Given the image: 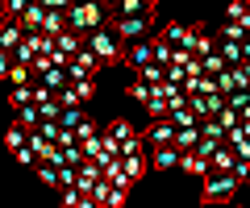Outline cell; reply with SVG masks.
I'll list each match as a JSON object with an SVG mask.
<instances>
[{
	"label": "cell",
	"mask_w": 250,
	"mask_h": 208,
	"mask_svg": "<svg viewBox=\"0 0 250 208\" xmlns=\"http://www.w3.org/2000/svg\"><path fill=\"white\" fill-rule=\"evenodd\" d=\"M83 46H88L92 55L100 58V63H108V67H121V42H117V34H113L108 25L88 29V34H83Z\"/></svg>",
	"instance_id": "obj_1"
},
{
	"label": "cell",
	"mask_w": 250,
	"mask_h": 208,
	"mask_svg": "<svg viewBox=\"0 0 250 208\" xmlns=\"http://www.w3.org/2000/svg\"><path fill=\"white\" fill-rule=\"evenodd\" d=\"M62 17H67V29H75V34H88V29L104 25V9H100L96 0H71L62 9Z\"/></svg>",
	"instance_id": "obj_2"
},
{
	"label": "cell",
	"mask_w": 250,
	"mask_h": 208,
	"mask_svg": "<svg viewBox=\"0 0 250 208\" xmlns=\"http://www.w3.org/2000/svg\"><path fill=\"white\" fill-rule=\"evenodd\" d=\"M200 179H205V188H200V200H205V204H229L233 191L242 188V183L233 179V171H208V175H200Z\"/></svg>",
	"instance_id": "obj_3"
},
{
	"label": "cell",
	"mask_w": 250,
	"mask_h": 208,
	"mask_svg": "<svg viewBox=\"0 0 250 208\" xmlns=\"http://www.w3.org/2000/svg\"><path fill=\"white\" fill-rule=\"evenodd\" d=\"M154 29V13H117V21H113V34H117V42H138V38H146Z\"/></svg>",
	"instance_id": "obj_4"
},
{
	"label": "cell",
	"mask_w": 250,
	"mask_h": 208,
	"mask_svg": "<svg viewBox=\"0 0 250 208\" xmlns=\"http://www.w3.org/2000/svg\"><path fill=\"white\" fill-rule=\"evenodd\" d=\"M213 50L225 58V67H233V63H250V46H246V42H229V38H217Z\"/></svg>",
	"instance_id": "obj_5"
},
{
	"label": "cell",
	"mask_w": 250,
	"mask_h": 208,
	"mask_svg": "<svg viewBox=\"0 0 250 208\" xmlns=\"http://www.w3.org/2000/svg\"><path fill=\"white\" fill-rule=\"evenodd\" d=\"M179 163V150L175 146H150V154H146V167H154V171H171V167Z\"/></svg>",
	"instance_id": "obj_6"
},
{
	"label": "cell",
	"mask_w": 250,
	"mask_h": 208,
	"mask_svg": "<svg viewBox=\"0 0 250 208\" xmlns=\"http://www.w3.org/2000/svg\"><path fill=\"white\" fill-rule=\"evenodd\" d=\"M80 46H83V34H75V29H59V34L50 38V50H59L62 58H71Z\"/></svg>",
	"instance_id": "obj_7"
},
{
	"label": "cell",
	"mask_w": 250,
	"mask_h": 208,
	"mask_svg": "<svg viewBox=\"0 0 250 208\" xmlns=\"http://www.w3.org/2000/svg\"><path fill=\"white\" fill-rule=\"evenodd\" d=\"M175 167H179V171H188V175H196V179H200V175H208V158H205V154H196V150H184Z\"/></svg>",
	"instance_id": "obj_8"
},
{
	"label": "cell",
	"mask_w": 250,
	"mask_h": 208,
	"mask_svg": "<svg viewBox=\"0 0 250 208\" xmlns=\"http://www.w3.org/2000/svg\"><path fill=\"white\" fill-rule=\"evenodd\" d=\"M171 133H175V125H171L167 117H154V121H150V129H146V142H150V146H167V142H171Z\"/></svg>",
	"instance_id": "obj_9"
},
{
	"label": "cell",
	"mask_w": 250,
	"mask_h": 208,
	"mask_svg": "<svg viewBox=\"0 0 250 208\" xmlns=\"http://www.w3.org/2000/svg\"><path fill=\"white\" fill-rule=\"evenodd\" d=\"M42 17H46V9H42V4H38V0H29L25 9H21V17H17L21 34H29V29H38V25H42Z\"/></svg>",
	"instance_id": "obj_10"
},
{
	"label": "cell",
	"mask_w": 250,
	"mask_h": 208,
	"mask_svg": "<svg viewBox=\"0 0 250 208\" xmlns=\"http://www.w3.org/2000/svg\"><path fill=\"white\" fill-rule=\"evenodd\" d=\"M233 163H238V154H233L225 142L217 146L213 154H208V171H233Z\"/></svg>",
	"instance_id": "obj_11"
},
{
	"label": "cell",
	"mask_w": 250,
	"mask_h": 208,
	"mask_svg": "<svg viewBox=\"0 0 250 208\" xmlns=\"http://www.w3.org/2000/svg\"><path fill=\"white\" fill-rule=\"evenodd\" d=\"M117 158H121V167H125V175H129V179H142L146 175V154L142 150H134V154H117Z\"/></svg>",
	"instance_id": "obj_12"
},
{
	"label": "cell",
	"mask_w": 250,
	"mask_h": 208,
	"mask_svg": "<svg viewBox=\"0 0 250 208\" xmlns=\"http://www.w3.org/2000/svg\"><path fill=\"white\" fill-rule=\"evenodd\" d=\"M38 29H42L46 38H54L59 29H67V17H62L59 9H46V17H42V25H38Z\"/></svg>",
	"instance_id": "obj_13"
},
{
	"label": "cell",
	"mask_w": 250,
	"mask_h": 208,
	"mask_svg": "<svg viewBox=\"0 0 250 208\" xmlns=\"http://www.w3.org/2000/svg\"><path fill=\"white\" fill-rule=\"evenodd\" d=\"M38 83H46V88L54 92V88H62V83H67V75H62V67L50 63V67H42V71H38Z\"/></svg>",
	"instance_id": "obj_14"
},
{
	"label": "cell",
	"mask_w": 250,
	"mask_h": 208,
	"mask_svg": "<svg viewBox=\"0 0 250 208\" xmlns=\"http://www.w3.org/2000/svg\"><path fill=\"white\" fill-rule=\"evenodd\" d=\"M154 4L159 0H117L113 13H154Z\"/></svg>",
	"instance_id": "obj_15"
},
{
	"label": "cell",
	"mask_w": 250,
	"mask_h": 208,
	"mask_svg": "<svg viewBox=\"0 0 250 208\" xmlns=\"http://www.w3.org/2000/svg\"><path fill=\"white\" fill-rule=\"evenodd\" d=\"M4 79H9V83H34V71H29V63H9Z\"/></svg>",
	"instance_id": "obj_16"
},
{
	"label": "cell",
	"mask_w": 250,
	"mask_h": 208,
	"mask_svg": "<svg viewBox=\"0 0 250 208\" xmlns=\"http://www.w3.org/2000/svg\"><path fill=\"white\" fill-rule=\"evenodd\" d=\"M17 42H21V25H17V21H4V25H0V46L13 50Z\"/></svg>",
	"instance_id": "obj_17"
},
{
	"label": "cell",
	"mask_w": 250,
	"mask_h": 208,
	"mask_svg": "<svg viewBox=\"0 0 250 208\" xmlns=\"http://www.w3.org/2000/svg\"><path fill=\"white\" fill-rule=\"evenodd\" d=\"M113 142H125V137H134V121H108V129H104Z\"/></svg>",
	"instance_id": "obj_18"
},
{
	"label": "cell",
	"mask_w": 250,
	"mask_h": 208,
	"mask_svg": "<svg viewBox=\"0 0 250 208\" xmlns=\"http://www.w3.org/2000/svg\"><path fill=\"white\" fill-rule=\"evenodd\" d=\"M25 133H29V129H25V125H21V121H13V125H9V129H4V146H9V150H17V146H21V142H25Z\"/></svg>",
	"instance_id": "obj_19"
},
{
	"label": "cell",
	"mask_w": 250,
	"mask_h": 208,
	"mask_svg": "<svg viewBox=\"0 0 250 208\" xmlns=\"http://www.w3.org/2000/svg\"><path fill=\"white\" fill-rule=\"evenodd\" d=\"M62 191V208H88V196L80 188H59Z\"/></svg>",
	"instance_id": "obj_20"
},
{
	"label": "cell",
	"mask_w": 250,
	"mask_h": 208,
	"mask_svg": "<svg viewBox=\"0 0 250 208\" xmlns=\"http://www.w3.org/2000/svg\"><path fill=\"white\" fill-rule=\"evenodd\" d=\"M150 92H154V88H150V83H146V79H134V83H129V88H125V96L134 100V104H142V100L150 96Z\"/></svg>",
	"instance_id": "obj_21"
},
{
	"label": "cell",
	"mask_w": 250,
	"mask_h": 208,
	"mask_svg": "<svg viewBox=\"0 0 250 208\" xmlns=\"http://www.w3.org/2000/svg\"><path fill=\"white\" fill-rule=\"evenodd\" d=\"M246 21H229V25H221V38H229V42H246Z\"/></svg>",
	"instance_id": "obj_22"
},
{
	"label": "cell",
	"mask_w": 250,
	"mask_h": 208,
	"mask_svg": "<svg viewBox=\"0 0 250 208\" xmlns=\"http://www.w3.org/2000/svg\"><path fill=\"white\" fill-rule=\"evenodd\" d=\"M13 113H17V121H21L25 129H34V125H38V109H34V100H29V104H17Z\"/></svg>",
	"instance_id": "obj_23"
},
{
	"label": "cell",
	"mask_w": 250,
	"mask_h": 208,
	"mask_svg": "<svg viewBox=\"0 0 250 208\" xmlns=\"http://www.w3.org/2000/svg\"><path fill=\"white\" fill-rule=\"evenodd\" d=\"M29 88H34V83H13L9 88V104L13 109H17V104H29Z\"/></svg>",
	"instance_id": "obj_24"
},
{
	"label": "cell",
	"mask_w": 250,
	"mask_h": 208,
	"mask_svg": "<svg viewBox=\"0 0 250 208\" xmlns=\"http://www.w3.org/2000/svg\"><path fill=\"white\" fill-rule=\"evenodd\" d=\"M184 29H188V25H179V21H167V25H163V29H159V34H163V38H167V42H171V46H179V42H184Z\"/></svg>",
	"instance_id": "obj_25"
},
{
	"label": "cell",
	"mask_w": 250,
	"mask_h": 208,
	"mask_svg": "<svg viewBox=\"0 0 250 208\" xmlns=\"http://www.w3.org/2000/svg\"><path fill=\"white\" fill-rule=\"evenodd\" d=\"M229 21H246L250 25V0H229Z\"/></svg>",
	"instance_id": "obj_26"
},
{
	"label": "cell",
	"mask_w": 250,
	"mask_h": 208,
	"mask_svg": "<svg viewBox=\"0 0 250 208\" xmlns=\"http://www.w3.org/2000/svg\"><path fill=\"white\" fill-rule=\"evenodd\" d=\"M25 4H29V0H0V13H4V17H9V21H17Z\"/></svg>",
	"instance_id": "obj_27"
},
{
	"label": "cell",
	"mask_w": 250,
	"mask_h": 208,
	"mask_svg": "<svg viewBox=\"0 0 250 208\" xmlns=\"http://www.w3.org/2000/svg\"><path fill=\"white\" fill-rule=\"evenodd\" d=\"M13 158H17V163H21V167H34V163H38V158H34V150H29V146H25V142H21V146H17V150H13Z\"/></svg>",
	"instance_id": "obj_28"
},
{
	"label": "cell",
	"mask_w": 250,
	"mask_h": 208,
	"mask_svg": "<svg viewBox=\"0 0 250 208\" xmlns=\"http://www.w3.org/2000/svg\"><path fill=\"white\" fill-rule=\"evenodd\" d=\"M71 133H75V142H80V137H88V133H96V121H92V117H83L80 125H71Z\"/></svg>",
	"instance_id": "obj_29"
},
{
	"label": "cell",
	"mask_w": 250,
	"mask_h": 208,
	"mask_svg": "<svg viewBox=\"0 0 250 208\" xmlns=\"http://www.w3.org/2000/svg\"><path fill=\"white\" fill-rule=\"evenodd\" d=\"M125 200H129V191L113 188V191H108V200H104V208H125Z\"/></svg>",
	"instance_id": "obj_30"
},
{
	"label": "cell",
	"mask_w": 250,
	"mask_h": 208,
	"mask_svg": "<svg viewBox=\"0 0 250 208\" xmlns=\"http://www.w3.org/2000/svg\"><path fill=\"white\" fill-rule=\"evenodd\" d=\"M9 63H13V55L4 50V46H0V79H4V71H9Z\"/></svg>",
	"instance_id": "obj_31"
},
{
	"label": "cell",
	"mask_w": 250,
	"mask_h": 208,
	"mask_svg": "<svg viewBox=\"0 0 250 208\" xmlns=\"http://www.w3.org/2000/svg\"><path fill=\"white\" fill-rule=\"evenodd\" d=\"M38 4H42V9H59V13H62L67 4H71V0H38Z\"/></svg>",
	"instance_id": "obj_32"
},
{
	"label": "cell",
	"mask_w": 250,
	"mask_h": 208,
	"mask_svg": "<svg viewBox=\"0 0 250 208\" xmlns=\"http://www.w3.org/2000/svg\"><path fill=\"white\" fill-rule=\"evenodd\" d=\"M96 4L100 9H117V0H96Z\"/></svg>",
	"instance_id": "obj_33"
}]
</instances>
